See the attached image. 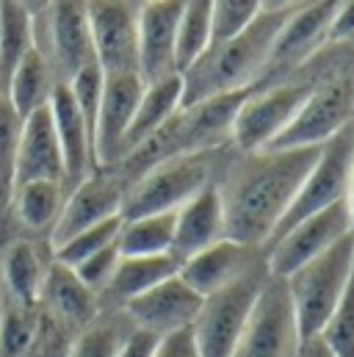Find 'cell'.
<instances>
[{"instance_id":"1","label":"cell","mask_w":354,"mask_h":357,"mask_svg":"<svg viewBox=\"0 0 354 357\" xmlns=\"http://www.w3.org/2000/svg\"><path fill=\"white\" fill-rule=\"evenodd\" d=\"M321 147L241 153L219 185L227 238L261 247L271 241L288 213L305 175L313 169Z\"/></svg>"},{"instance_id":"2","label":"cell","mask_w":354,"mask_h":357,"mask_svg":"<svg viewBox=\"0 0 354 357\" xmlns=\"http://www.w3.org/2000/svg\"><path fill=\"white\" fill-rule=\"evenodd\" d=\"M291 11V8H288ZM288 11H263L241 33L213 42L183 75V108L227 91L255 89L266 75L274 39Z\"/></svg>"},{"instance_id":"3","label":"cell","mask_w":354,"mask_h":357,"mask_svg":"<svg viewBox=\"0 0 354 357\" xmlns=\"http://www.w3.org/2000/svg\"><path fill=\"white\" fill-rule=\"evenodd\" d=\"M354 264V233L285 277L302 341L318 338L335 313Z\"/></svg>"},{"instance_id":"4","label":"cell","mask_w":354,"mask_h":357,"mask_svg":"<svg viewBox=\"0 0 354 357\" xmlns=\"http://www.w3.org/2000/svg\"><path fill=\"white\" fill-rule=\"evenodd\" d=\"M222 150H199V153H183L172 155L155 167H150L141 178H136L122 202V219H136L147 213H169L177 211L183 202H188L194 194H199L205 185L216 183V167Z\"/></svg>"},{"instance_id":"5","label":"cell","mask_w":354,"mask_h":357,"mask_svg":"<svg viewBox=\"0 0 354 357\" xmlns=\"http://www.w3.org/2000/svg\"><path fill=\"white\" fill-rule=\"evenodd\" d=\"M266 280H268V268H266L263 258L247 274H241L230 285H224V288H219L202 299L199 316L191 327L197 347H199V355L233 357L236 344L247 327V319L255 307V299H258Z\"/></svg>"},{"instance_id":"6","label":"cell","mask_w":354,"mask_h":357,"mask_svg":"<svg viewBox=\"0 0 354 357\" xmlns=\"http://www.w3.org/2000/svg\"><path fill=\"white\" fill-rule=\"evenodd\" d=\"M352 172H354V119L338 130L330 142L321 144V153L313 164V169L305 175L288 213L282 216L279 227L274 230L271 241L277 236H282L288 227H293L296 222L335 205V202H344L349 197V185H352ZM268 241V244H271ZM266 244V247H268ZM263 247V250H266Z\"/></svg>"},{"instance_id":"7","label":"cell","mask_w":354,"mask_h":357,"mask_svg":"<svg viewBox=\"0 0 354 357\" xmlns=\"http://www.w3.org/2000/svg\"><path fill=\"white\" fill-rule=\"evenodd\" d=\"M299 347L302 335L288 285L268 274L233 357H296Z\"/></svg>"},{"instance_id":"8","label":"cell","mask_w":354,"mask_h":357,"mask_svg":"<svg viewBox=\"0 0 354 357\" xmlns=\"http://www.w3.org/2000/svg\"><path fill=\"white\" fill-rule=\"evenodd\" d=\"M349 233H354L352 213H349V202L344 199L296 222L282 236H277L263 250L266 268L271 277L285 280L288 274H293L296 268L327 252L332 244H338Z\"/></svg>"},{"instance_id":"9","label":"cell","mask_w":354,"mask_h":357,"mask_svg":"<svg viewBox=\"0 0 354 357\" xmlns=\"http://www.w3.org/2000/svg\"><path fill=\"white\" fill-rule=\"evenodd\" d=\"M310 84H277L268 89H249L233 119V144L241 153L268 150L310 94Z\"/></svg>"},{"instance_id":"10","label":"cell","mask_w":354,"mask_h":357,"mask_svg":"<svg viewBox=\"0 0 354 357\" xmlns=\"http://www.w3.org/2000/svg\"><path fill=\"white\" fill-rule=\"evenodd\" d=\"M354 119V86L349 78H335L313 86L293 122L268 150H296V147H321L338 130Z\"/></svg>"},{"instance_id":"11","label":"cell","mask_w":354,"mask_h":357,"mask_svg":"<svg viewBox=\"0 0 354 357\" xmlns=\"http://www.w3.org/2000/svg\"><path fill=\"white\" fill-rule=\"evenodd\" d=\"M88 25L102 73H139V8L130 0H88Z\"/></svg>"},{"instance_id":"12","label":"cell","mask_w":354,"mask_h":357,"mask_svg":"<svg viewBox=\"0 0 354 357\" xmlns=\"http://www.w3.org/2000/svg\"><path fill=\"white\" fill-rule=\"evenodd\" d=\"M144 81L139 73H105L102 97L94 122V167L111 169L122 158L125 133L141 100Z\"/></svg>"},{"instance_id":"13","label":"cell","mask_w":354,"mask_h":357,"mask_svg":"<svg viewBox=\"0 0 354 357\" xmlns=\"http://www.w3.org/2000/svg\"><path fill=\"white\" fill-rule=\"evenodd\" d=\"M202 299L205 296H199L180 274H175V277L158 282L155 288L144 291L141 296L130 299L122 310L133 321V327L164 338V335L194 327Z\"/></svg>"},{"instance_id":"14","label":"cell","mask_w":354,"mask_h":357,"mask_svg":"<svg viewBox=\"0 0 354 357\" xmlns=\"http://www.w3.org/2000/svg\"><path fill=\"white\" fill-rule=\"evenodd\" d=\"M125 191H128L125 183L111 169H94L86 180H81L75 188H70V194L64 199V211L50 233L53 247L64 244L67 238L78 236L86 227H94L111 216H119Z\"/></svg>"},{"instance_id":"15","label":"cell","mask_w":354,"mask_h":357,"mask_svg":"<svg viewBox=\"0 0 354 357\" xmlns=\"http://www.w3.org/2000/svg\"><path fill=\"white\" fill-rule=\"evenodd\" d=\"M50 28V67L59 73V81L67 84L75 73L94 61L91 25H88V0H50L47 6Z\"/></svg>"},{"instance_id":"16","label":"cell","mask_w":354,"mask_h":357,"mask_svg":"<svg viewBox=\"0 0 354 357\" xmlns=\"http://www.w3.org/2000/svg\"><path fill=\"white\" fill-rule=\"evenodd\" d=\"M338 6H341V0H316L299 11H288V17L274 39L266 73L293 70V67L305 64L321 45H327Z\"/></svg>"},{"instance_id":"17","label":"cell","mask_w":354,"mask_h":357,"mask_svg":"<svg viewBox=\"0 0 354 357\" xmlns=\"http://www.w3.org/2000/svg\"><path fill=\"white\" fill-rule=\"evenodd\" d=\"M183 0H147L139 8V75L144 84L175 75L177 22Z\"/></svg>"},{"instance_id":"18","label":"cell","mask_w":354,"mask_h":357,"mask_svg":"<svg viewBox=\"0 0 354 357\" xmlns=\"http://www.w3.org/2000/svg\"><path fill=\"white\" fill-rule=\"evenodd\" d=\"M53 128L61 144V158H64V188H75L81 180H86L97 167H94V139L88 130L86 119L72 97L67 84H56L53 94L47 100Z\"/></svg>"},{"instance_id":"19","label":"cell","mask_w":354,"mask_h":357,"mask_svg":"<svg viewBox=\"0 0 354 357\" xmlns=\"http://www.w3.org/2000/svg\"><path fill=\"white\" fill-rule=\"evenodd\" d=\"M36 307L75 335L100 316L97 294L75 274V268L64 266L59 261H50V266L45 271Z\"/></svg>"},{"instance_id":"20","label":"cell","mask_w":354,"mask_h":357,"mask_svg":"<svg viewBox=\"0 0 354 357\" xmlns=\"http://www.w3.org/2000/svg\"><path fill=\"white\" fill-rule=\"evenodd\" d=\"M33 180H56L64 183V158H61V144L53 128L50 108H39L22 119V133L17 144V158H14V183L11 191L22 183Z\"/></svg>"},{"instance_id":"21","label":"cell","mask_w":354,"mask_h":357,"mask_svg":"<svg viewBox=\"0 0 354 357\" xmlns=\"http://www.w3.org/2000/svg\"><path fill=\"white\" fill-rule=\"evenodd\" d=\"M263 258L266 255L261 247H249V244H241V241H233V238H222V241L210 244L208 250L185 258L180 264L177 274L199 296H208V294L230 285L241 274H247L252 266H258Z\"/></svg>"},{"instance_id":"22","label":"cell","mask_w":354,"mask_h":357,"mask_svg":"<svg viewBox=\"0 0 354 357\" xmlns=\"http://www.w3.org/2000/svg\"><path fill=\"white\" fill-rule=\"evenodd\" d=\"M227 238L224 227V205L219 185L210 183L199 194H194L188 202H183L175 211V241L172 255L183 264L185 258L208 250L210 244Z\"/></svg>"},{"instance_id":"23","label":"cell","mask_w":354,"mask_h":357,"mask_svg":"<svg viewBox=\"0 0 354 357\" xmlns=\"http://www.w3.org/2000/svg\"><path fill=\"white\" fill-rule=\"evenodd\" d=\"M180 261L175 255H144V258H119L114 277L100 291V310H122L130 299L155 288L158 282L175 277Z\"/></svg>"},{"instance_id":"24","label":"cell","mask_w":354,"mask_h":357,"mask_svg":"<svg viewBox=\"0 0 354 357\" xmlns=\"http://www.w3.org/2000/svg\"><path fill=\"white\" fill-rule=\"evenodd\" d=\"M183 108V75H167L161 81L144 84L141 100L136 105V114L130 119V128L125 133V144H122V158L136 150L139 144H144L155 130H161L177 111ZM119 158V161H122ZM116 167V164H114Z\"/></svg>"},{"instance_id":"25","label":"cell","mask_w":354,"mask_h":357,"mask_svg":"<svg viewBox=\"0 0 354 357\" xmlns=\"http://www.w3.org/2000/svg\"><path fill=\"white\" fill-rule=\"evenodd\" d=\"M56 84H59V78H56V73H53V67L47 61V53L39 45H33L25 53V59L20 61V67L14 70L11 84L6 89V97L11 100L17 114L25 119L28 114H33V111L47 105Z\"/></svg>"},{"instance_id":"26","label":"cell","mask_w":354,"mask_h":357,"mask_svg":"<svg viewBox=\"0 0 354 357\" xmlns=\"http://www.w3.org/2000/svg\"><path fill=\"white\" fill-rule=\"evenodd\" d=\"M67 188L56 180H33L22 183L11 191V205L22 227L33 233H53L61 211H64Z\"/></svg>"},{"instance_id":"27","label":"cell","mask_w":354,"mask_h":357,"mask_svg":"<svg viewBox=\"0 0 354 357\" xmlns=\"http://www.w3.org/2000/svg\"><path fill=\"white\" fill-rule=\"evenodd\" d=\"M33 45V14L20 0H0V94H6L14 70Z\"/></svg>"},{"instance_id":"28","label":"cell","mask_w":354,"mask_h":357,"mask_svg":"<svg viewBox=\"0 0 354 357\" xmlns=\"http://www.w3.org/2000/svg\"><path fill=\"white\" fill-rule=\"evenodd\" d=\"M47 266L50 264L42 258L39 244L28 238L14 241L3 255V280L8 288V299L20 305H36Z\"/></svg>"},{"instance_id":"29","label":"cell","mask_w":354,"mask_h":357,"mask_svg":"<svg viewBox=\"0 0 354 357\" xmlns=\"http://www.w3.org/2000/svg\"><path fill=\"white\" fill-rule=\"evenodd\" d=\"M172 241H175V211L125 219L116 247L122 258H144V255H172Z\"/></svg>"},{"instance_id":"30","label":"cell","mask_w":354,"mask_h":357,"mask_svg":"<svg viewBox=\"0 0 354 357\" xmlns=\"http://www.w3.org/2000/svg\"><path fill=\"white\" fill-rule=\"evenodd\" d=\"M130 333L133 321L125 310H100V316L72 338L67 357H116Z\"/></svg>"},{"instance_id":"31","label":"cell","mask_w":354,"mask_h":357,"mask_svg":"<svg viewBox=\"0 0 354 357\" xmlns=\"http://www.w3.org/2000/svg\"><path fill=\"white\" fill-rule=\"evenodd\" d=\"M213 42V14L210 0H183L177 22V73H185Z\"/></svg>"},{"instance_id":"32","label":"cell","mask_w":354,"mask_h":357,"mask_svg":"<svg viewBox=\"0 0 354 357\" xmlns=\"http://www.w3.org/2000/svg\"><path fill=\"white\" fill-rule=\"evenodd\" d=\"M39 327V307L6 302L0 310V357H31Z\"/></svg>"},{"instance_id":"33","label":"cell","mask_w":354,"mask_h":357,"mask_svg":"<svg viewBox=\"0 0 354 357\" xmlns=\"http://www.w3.org/2000/svg\"><path fill=\"white\" fill-rule=\"evenodd\" d=\"M122 222H125V219H122V213H119V216H111V219H105V222H100V225H94V227L81 230L78 236H72V238H67L64 244L53 247V261H59V264H64V266H78L81 261L91 258L94 252H100V250L116 244L119 230H122Z\"/></svg>"},{"instance_id":"34","label":"cell","mask_w":354,"mask_h":357,"mask_svg":"<svg viewBox=\"0 0 354 357\" xmlns=\"http://www.w3.org/2000/svg\"><path fill=\"white\" fill-rule=\"evenodd\" d=\"M318 338L332 349L335 357H354V264L346 291Z\"/></svg>"},{"instance_id":"35","label":"cell","mask_w":354,"mask_h":357,"mask_svg":"<svg viewBox=\"0 0 354 357\" xmlns=\"http://www.w3.org/2000/svg\"><path fill=\"white\" fill-rule=\"evenodd\" d=\"M213 42H224L249 28L263 14V0H210ZM210 42V45H213Z\"/></svg>"},{"instance_id":"36","label":"cell","mask_w":354,"mask_h":357,"mask_svg":"<svg viewBox=\"0 0 354 357\" xmlns=\"http://www.w3.org/2000/svg\"><path fill=\"white\" fill-rule=\"evenodd\" d=\"M20 133H22V116L17 114L11 100L6 94H0V199L11 197Z\"/></svg>"},{"instance_id":"37","label":"cell","mask_w":354,"mask_h":357,"mask_svg":"<svg viewBox=\"0 0 354 357\" xmlns=\"http://www.w3.org/2000/svg\"><path fill=\"white\" fill-rule=\"evenodd\" d=\"M119 258H122V255H119V247H116V244H111V247H105V250L94 252V255L86 258V261H81L78 266H70V268H75V274L86 282L97 296H100V291H102V288L108 285V280L114 277Z\"/></svg>"},{"instance_id":"38","label":"cell","mask_w":354,"mask_h":357,"mask_svg":"<svg viewBox=\"0 0 354 357\" xmlns=\"http://www.w3.org/2000/svg\"><path fill=\"white\" fill-rule=\"evenodd\" d=\"M155 357H202V355H199V347H197L194 333L191 330H180V333L164 335L158 341Z\"/></svg>"},{"instance_id":"39","label":"cell","mask_w":354,"mask_h":357,"mask_svg":"<svg viewBox=\"0 0 354 357\" xmlns=\"http://www.w3.org/2000/svg\"><path fill=\"white\" fill-rule=\"evenodd\" d=\"M158 341H161L158 335L133 327V333L125 338V344H122V349H119V355L116 357H155Z\"/></svg>"},{"instance_id":"40","label":"cell","mask_w":354,"mask_h":357,"mask_svg":"<svg viewBox=\"0 0 354 357\" xmlns=\"http://www.w3.org/2000/svg\"><path fill=\"white\" fill-rule=\"evenodd\" d=\"M327 42H354V0H341Z\"/></svg>"},{"instance_id":"41","label":"cell","mask_w":354,"mask_h":357,"mask_svg":"<svg viewBox=\"0 0 354 357\" xmlns=\"http://www.w3.org/2000/svg\"><path fill=\"white\" fill-rule=\"evenodd\" d=\"M296 357H335V355H332V349L321 338H310V341H302Z\"/></svg>"},{"instance_id":"42","label":"cell","mask_w":354,"mask_h":357,"mask_svg":"<svg viewBox=\"0 0 354 357\" xmlns=\"http://www.w3.org/2000/svg\"><path fill=\"white\" fill-rule=\"evenodd\" d=\"M293 0H263V11H288Z\"/></svg>"},{"instance_id":"43","label":"cell","mask_w":354,"mask_h":357,"mask_svg":"<svg viewBox=\"0 0 354 357\" xmlns=\"http://www.w3.org/2000/svg\"><path fill=\"white\" fill-rule=\"evenodd\" d=\"M20 3H22V6H25L31 14H39V11H42V8H45L50 0H20Z\"/></svg>"},{"instance_id":"44","label":"cell","mask_w":354,"mask_h":357,"mask_svg":"<svg viewBox=\"0 0 354 357\" xmlns=\"http://www.w3.org/2000/svg\"><path fill=\"white\" fill-rule=\"evenodd\" d=\"M346 202H349V213H352V227H354V172H352V185H349V197H346Z\"/></svg>"}]
</instances>
